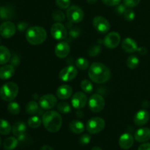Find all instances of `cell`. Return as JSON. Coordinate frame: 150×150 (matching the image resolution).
<instances>
[{"label": "cell", "mask_w": 150, "mask_h": 150, "mask_svg": "<svg viewBox=\"0 0 150 150\" xmlns=\"http://www.w3.org/2000/svg\"><path fill=\"white\" fill-rule=\"evenodd\" d=\"M89 79L96 83H104L111 78V71L106 65L100 62H94L88 71Z\"/></svg>", "instance_id": "6da1fadb"}, {"label": "cell", "mask_w": 150, "mask_h": 150, "mask_svg": "<svg viewBox=\"0 0 150 150\" xmlns=\"http://www.w3.org/2000/svg\"><path fill=\"white\" fill-rule=\"evenodd\" d=\"M42 122L44 127L51 133H57L62 125V117L56 111H48L42 116Z\"/></svg>", "instance_id": "7a4b0ae2"}, {"label": "cell", "mask_w": 150, "mask_h": 150, "mask_svg": "<svg viewBox=\"0 0 150 150\" xmlns=\"http://www.w3.org/2000/svg\"><path fill=\"white\" fill-rule=\"evenodd\" d=\"M46 38L47 32L42 26H31L26 30V39L27 42L32 45H38L43 43Z\"/></svg>", "instance_id": "3957f363"}, {"label": "cell", "mask_w": 150, "mask_h": 150, "mask_svg": "<svg viewBox=\"0 0 150 150\" xmlns=\"http://www.w3.org/2000/svg\"><path fill=\"white\" fill-rule=\"evenodd\" d=\"M19 88L14 82H7L0 88V98L4 101L11 102L17 97Z\"/></svg>", "instance_id": "277c9868"}, {"label": "cell", "mask_w": 150, "mask_h": 150, "mask_svg": "<svg viewBox=\"0 0 150 150\" xmlns=\"http://www.w3.org/2000/svg\"><path fill=\"white\" fill-rule=\"evenodd\" d=\"M105 127V122L103 118L95 117L88 120L86 123V130L90 134H97L102 131Z\"/></svg>", "instance_id": "5b68a950"}, {"label": "cell", "mask_w": 150, "mask_h": 150, "mask_svg": "<svg viewBox=\"0 0 150 150\" xmlns=\"http://www.w3.org/2000/svg\"><path fill=\"white\" fill-rule=\"evenodd\" d=\"M66 16L70 22L79 23L83 20L84 17V13L80 7L77 5H72L67 9Z\"/></svg>", "instance_id": "8992f818"}, {"label": "cell", "mask_w": 150, "mask_h": 150, "mask_svg": "<svg viewBox=\"0 0 150 150\" xmlns=\"http://www.w3.org/2000/svg\"><path fill=\"white\" fill-rule=\"evenodd\" d=\"M105 101L100 94H93L89 100V107L94 113L100 112L105 108Z\"/></svg>", "instance_id": "52a82bcc"}, {"label": "cell", "mask_w": 150, "mask_h": 150, "mask_svg": "<svg viewBox=\"0 0 150 150\" xmlns=\"http://www.w3.org/2000/svg\"><path fill=\"white\" fill-rule=\"evenodd\" d=\"M94 28L100 34H105L110 30L111 24L103 16H95L92 21Z\"/></svg>", "instance_id": "ba28073f"}, {"label": "cell", "mask_w": 150, "mask_h": 150, "mask_svg": "<svg viewBox=\"0 0 150 150\" xmlns=\"http://www.w3.org/2000/svg\"><path fill=\"white\" fill-rule=\"evenodd\" d=\"M51 34L53 38L57 40H62L67 38V31L66 26L62 23H54L51 28Z\"/></svg>", "instance_id": "9c48e42d"}, {"label": "cell", "mask_w": 150, "mask_h": 150, "mask_svg": "<svg viewBox=\"0 0 150 150\" xmlns=\"http://www.w3.org/2000/svg\"><path fill=\"white\" fill-rule=\"evenodd\" d=\"M121 41V36L117 32H109L105 35L103 40V43L106 48L113 49L115 48L120 45Z\"/></svg>", "instance_id": "30bf717a"}, {"label": "cell", "mask_w": 150, "mask_h": 150, "mask_svg": "<svg viewBox=\"0 0 150 150\" xmlns=\"http://www.w3.org/2000/svg\"><path fill=\"white\" fill-rule=\"evenodd\" d=\"M78 70L74 66L69 65L62 69L59 73V79L62 81L67 82L73 80L77 76Z\"/></svg>", "instance_id": "8fae6325"}, {"label": "cell", "mask_w": 150, "mask_h": 150, "mask_svg": "<svg viewBox=\"0 0 150 150\" xmlns=\"http://www.w3.org/2000/svg\"><path fill=\"white\" fill-rule=\"evenodd\" d=\"M57 104V98L51 94H48L41 97L39 99V105L44 110L52 109Z\"/></svg>", "instance_id": "7c38bea8"}, {"label": "cell", "mask_w": 150, "mask_h": 150, "mask_svg": "<svg viewBox=\"0 0 150 150\" xmlns=\"http://www.w3.org/2000/svg\"><path fill=\"white\" fill-rule=\"evenodd\" d=\"M16 32V26L13 22L5 21L0 25V35L4 38H10Z\"/></svg>", "instance_id": "4fadbf2b"}, {"label": "cell", "mask_w": 150, "mask_h": 150, "mask_svg": "<svg viewBox=\"0 0 150 150\" xmlns=\"http://www.w3.org/2000/svg\"><path fill=\"white\" fill-rule=\"evenodd\" d=\"M87 103V97L83 92H77L73 95L71 104L76 109H81L86 106Z\"/></svg>", "instance_id": "5bb4252c"}, {"label": "cell", "mask_w": 150, "mask_h": 150, "mask_svg": "<svg viewBox=\"0 0 150 150\" xmlns=\"http://www.w3.org/2000/svg\"><path fill=\"white\" fill-rule=\"evenodd\" d=\"M27 127L23 122H16L12 127V132L18 141H23L26 137Z\"/></svg>", "instance_id": "9a60e30c"}, {"label": "cell", "mask_w": 150, "mask_h": 150, "mask_svg": "<svg viewBox=\"0 0 150 150\" xmlns=\"http://www.w3.org/2000/svg\"><path fill=\"white\" fill-rule=\"evenodd\" d=\"M70 52V46L67 42H60L56 45L55 54L58 58L64 59L69 55Z\"/></svg>", "instance_id": "2e32d148"}, {"label": "cell", "mask_w": 150, "mask_h": 150, "mask_svg": "<svg viewBox=\"0 0 150 150\" xmlns=\"http://www.w3.org/2000/svg\"><path fill=\"white\" fill-rule=\"evenodd\" d=\"M149 113L146 110H140L138 111L135 115L133 121H134L135 125L139 127L145 125L149 120Z\"/></svg>", "instance_id": "e0dca14e"}, {"label": "cell", "mask_w": 150, "mask_h": 150, "mask_svg": "<svg viewBox=\"0 0 150 150\" xmlns=\"http://www.w3.org/2000/svg\"><path fill=\"white\" fill-rule=\"evenodd\" d=\"M134 144V138L130 133H125L120 136L119 139V145L122 149H129Z\"/></svg>", "instance_id": "ac0fdd59"}, {"label": "cell", "mask_w": 150, "mask_h": 150, "mask_svg": "<svg viewBox=\"0 0 150 150\" xmlns=\"http://www.w3.org/2000/svg\"><path fill=\"white\" fill-rule=\"evenodd\" d=\"M73 94V89L67 84L61 85L57 89V97L60 100H67Z\"/></svg>", "instance_id": "d6986e66"}, {"label": "cell", "mask_w": 150, "mask_h": 150, "mask_svg": "<svg viewBox=\"0 0 150 150\" xmlns=\"http://www.w3.org/2000/svg\"><path fill=\"white\" fill-rule=\"evenodd\" d=\"M122 48L126 53H128V54L136 52L139 48L136 40L130 38H127L123 40L122 42Z\"/></svg>", "instance_id": "ffe728a7"}, {"label": "cell", "mask_w": 150, "mask_h": 150, "mask_svg": "<svg viewBox=\"0 0 150 150\" xmlns=\"http://www.w3.org/2000/svg\"><path fill=\"white\" fill-rule=\"evenodd\" d=\"M135 139L138 142L144 143L150 139V129L148 127H142L135 133Z\"/></svg>", "instance_id": "44dd1931"}, {"label": "cell", "mask_w": 150, "mask_h": 150, "mask_svg": "<svg viewBox=\"0 0 150 150\" xmlns=\"http://www.w3.org/2000/svg\"><path fill=\"white\" fill-rule=\"evenodd\" d=\"M15 67L12 64H4L0 67V79L7 80L15 74Z\"/></svg>", "instance_id": "7402d4cb"}, {"label": "cell", "mask_w": 150, "mask_h": 150, "mask_svg": "<svg viewBox=\"0 0 150 150\" xmlns=\"http://www.w3.org/2000/svg\"><path fill=\"white\" fill-rule=\"evenodd\" d=\"M69 127L70 131L76 134H81L85 130L84 125L79 120H73L69 125Z\"/></svg>", "instance_id": "603a6c76"}, {"label": "cell", "mask_w": 150, "mask_h": 150, "mask_svg": "<svg viewBox=\"0 0 150 150\" xmlns=\"http://www.w3.org/2000/svg\"><path fill=\"white\" fill-rule=\"evenodd\" d=\"M11 58V53L7 47L0 45V64H5Z\"/></svg>", "instance_id": "cb8c5ba5"}, {"label": "cell", "mask_w": 150, "mask_h": 150, "mask_svg": "<svg viewBox=\"0 0 150 150\" xmlns=\"http://www.w3.org/2000/svg\"><path fill=\"white\" fill-rule=\"evenodd\" d=\"M18 140L16 137H8L4 141L3 147L5 150H13L17 146Z\"/></svg>", "instance_id": "d4e9b609"}, {"label": "cell", "mask_w": 150, "mask_h": 150, "mask_svg": "<svg viewBox=\"0 0 150 150\" xmlns=\"http://www.w3.org/2000/svg\"><path fill=\"white\" fill-rule=\"evenodd\" d=\"M13 16H14V12L10 7H6V6L0 7V18L7 20V19L12 18Z\"/></svg>", "instance_id": "484cf974"}, {"label": "cell", "mask_w": 150, "mask_h": 150, "mask_svg": "<svg viewBox=\"0 0 150 150\" xmlns=\"http://www.w3.org/2000/svg\"><path fill=\"white\" fill-rule=\"evenodd\" d=\"M26 111L29 115H35L40 111V105L35 101H30L26 106Z\"/></svg>", "instance_id": "4316f807"}, {"label": "cell", "mask_w": 150, "mask_h": 150, "mask_svg": "<svg viewBox=\"0 0 150 150\" xmlns=\"http://www.w3.org/2000/svg\"><path fill=\"white\" fill-rule=\"evenodd\" d=\"M12 130V127L10 123L5 120L0 119V134L6 135L10 134Z\"/></svg>", "instance_id": "83f0119b"}, {"label": "cell", "mask_w": 150, "mask_h": 150, "mask_svg": "<svg viewBox=\"0 0 150 150\" xmlns=\"http://www.w3.org/2000/svg\"><path fill=\"white\" fill-rule=\"evenodd\" d=\"M139 63H140L139 59L136 56L134 55L130 56V57L127 59V61H126V64H127V67L131 69V70L136 69V67L139 65Z\"/></svg>", "instance_id": "f1b7e54d"}, {"label": "cell", "mask_w": 150, "mask_h": 150, "mask_svg": "<svg viewBox=\"0 0 150 150\" xmlns=\"http://www.w3.org/2000/svg\"><path fill=\"white\" fill-rule=\"evenodd\" d=\"M42 120L38 116H32L28 120V125L32 128H38L42 124Z\"/></svg>", "instance_id": "f546056e"}, {"label": "cell", "mask_w": 150, "mask_h": 150, "mask_svg": "<svg viewBox=\"0 0 150 150\" xmlns=\"http://www.w3.org/2000/svg\"><path fill=\"white\" fill-rule=\"evenodd\" d=\"M81 88L83 90V92L87 94L92 93L94 89L92 82L89 80H86V79L82 81L81 83Z\"/></svg>", "instance_id": "4dcf8cb0"}, {"label": "cell", "mask_w": 150, "mask_h": 150, "mask_svg": "<svg viewBox=\"0 0 150 150\" xmlns=\"http://www.w3.org/2000/svg\"><path fill=\"white\" fill-rule=\"evenodd\" d=\"M7 110L9 113L13 115H17L20 113L21 107L17 102H10L7 105Z\"/></svg>", "instance_id": "1f68e13d"}, {"label": "cell", "mask_w": 150, "mask_h": 150, "mask_svg": "<svg viewBox=\"0 0 150 150\" xmlns=\"http://www.w3.org/2000/svg\"><path fill=\"white\" fill-rule=\"evenodd\" d=\"M101 51H102V47H101V45L95 44V45H92L89 48V50H88V54H89V57H95L99 55L101 53Z\"/></svg>", "instance_id": "d6a6232c"}, {"label": "cell", "mask_w": 150, "mask_h": 150, "mask_svg": "<svg viewBox=\"0 0 150 150\" xmlns=\"http://www.w3.org/2000/svg\"><path fill=\"white\" fill-rule=\"evenodd\" d=\"M76 65L80 70H86L89 67V61L83 57H80L76 59Z\"/></svg>", "instance_id": "836d02e7"}, {"label": "cell", "mask_w": 150, "mask_h": 150, "mask_svg": "<svg viewBox=\"0 0 150 150\" xmlns=\"http://www.w3.org/2000/svg\"><path fill=\"white\" fill-rule=\"evenodd\" d=\"M51 16H52V18L57 22L61 23V22L64 21L65 20V15L60 10H54L51 13Z\"/></svg>", "instance_id": "e575fe53"}, {"label": "cell", "mask_w": 150, "mask_h": 150, "mask_svg": "<svg viewBox=\"0 0 150 150\" xmlns=\"http://www.w3.org/2000/svg\"><path fill=\"white\" fill-rule=\"evenodd\" d=\"M57 110L62 114H67L71 111V107L67 102H60L57 105Z\"/></svg>", "instance_id": "d590c367"}, {"label": "cell", "mask_w": 150, "mask_h": 150, "mask_svg": "<svg viewBox=\"0 0 150 150\" xmlns=\"http://www.w3.org/2000/svg\"><path fill=\"white\" fill-rule=\"evenodd\" d=\"M123 16H124L125 19L126 21H132L135 18L136 14H135V12L131 8H129L126 9L125 13H123Z\"/></svg>", "instance_id": "8d00e7d4"}, {"label": "cell", "mask_w": 150, "mask_h": 150, "mask_svg": "<svg viewBox=\"0 0 150 150\" xmlns=\"http://www.w3.org/2000/svg\"><path fill=\"white\" fill-rule=\"evenodd\" d=\"M71 0H56V4L60 9H67L70 6Z\"/></svg>", "instance_id": "74e56055"}, {"label": "cell", "mask_w": 150, "mask_h": 150, "mask_svg": "<svg viewBox=\"0 0 150 150\" xmlns=\"http://www.w3.org/2000/svg\"><path fill=\"white\" fill-rule=\"evenodd\" d=\"M141 0H123V4L129 8L136 7L140 3Z\"/></svg>", "instance_id": "f35d334b"}, {"label": "cell", "mask_w": 150, "mask_h": 150, "mask_svg": "<svg viewBox=\"0 0 150 150\" xmlns=\"http://www.w3.org/2000/svg\"><path fill=\"white\" fill-rule=\"evenodd\" d=\"M91 141V136L89 134H83L79 138V143L81 145L89 144Z\"/></svg>", "instance_id": "ab89813d"}, {"label": "cell", "mask_w": 150, "mask_h": 150, "mask_svg": "<svg viewBox=\"0 0 150 150\" xmlns=\"http://www.w3.org/2000/svg\"><path fill=\"white\" fill-rule=\"evenodd\" d=\"M10 64L13 66V67H17L20 64L21 59L20 57L18 54H14L13 56H11V58H10Z\"/></svg>", "instance_id": "60d3db41"}, {"label": "cell", "mask_w": 150, "mask_h": 150, "mask_svg": "<svg viewBox=\"0 0 150 150\" xmlns=\"http://www.w3.org/2000/svg\"><path fill=\"white\" fill-rule=\"evenodd\" d=\"M81 31L79 29V27H72L71 29L69 30V35L72 38H76L80 35Z\"/></svg>", "instance_id": "b9f144b4"}, {"label": "cell", "mask_w": 150, "mask_h": 150, "mask_svg": "<svg viewBox=\"0 0 150 150\" xmlns=\"http://www.w3.org/2000/svg\"><path fill=\"white\" fill-rule=\"evenodd\" d=\"M103 3L107 6H117L121 3L122 0H102Z\"/></svg>", "instance_id": "7bdbcfd3"}, {"label": "cell", "mask_w": 150, "mask_h": 150, "mask_svg": "<svg viewBox=\"0 0 150 150\" xmlns=\"http://www.w3.org/2000/svg\"><path fill=\"white\" fill-rule=\"evenodd\" d=\"M28 23H26V22H24V21H22V22H20V23L18 24V29L20 32H24L26 29H28Z\"/></svg>", "instance_id": "ee69618b"}, {"label": "cell", "mask_w": 150, "mask_h": 150, "mask_svg": "<svg viewBox=\"0 0 150 150\" xmlns=\"http://www.w3.org/2000/svg\"><path fill=\"white\" fill-rule=\"evenodd\" d=\"M126 6L124 4H118V5H117V9H116V10H117V13H119V14H123V13H125V11L126 10Z\"/></svg>", "instance_id": "f6af8a7d"}, {"label": "cell", "mask_w": 150, "mask_h": 150, "mask_svg": "<svg viewBox=\"0 0 150 150\" xmlns=\"http://www.w3.org/2000/svg\"><path fill=\"white\" fill-rule=\"evenodd\" d=\"M138 150H150V143H144L140 145Z\"/></svg>", "instance_id": "bcb514c9"}, {"label": "cell", "mask_w": 150, "mask_h": 150, "mask_svg": "<svg viewBox=\"0 0 150 150\" xmlns=\"http://www.w3.org/2000/svg\"><path fill=\"white\" fill-rule=\"evenodd\" d=\"M137 51H139V54H140L141 55H142V56L145 55V54L147 53V49H146L145 47H140V48H138Z\"/></svg>", "instance_id": "7dc6e473"}, {"label": "cell", "mask_w": 150, "mask_h": 150, "mask_svg": "<svg viewBox=\"0 0 150 150\" xmlns=\"http://www.w3.org/2000/svg\"><path fill=\"white\" fill-rule=\"evenodd\" d=\"M76 117H79V118H81L83 116V112L81 109H77V111L76 113Z\"/></svg>", "instance_id": "c3c4849f"}, {"label": "cell", "mask_w": 150, "mask_h": 150, "mask_svg": "<svg viewBox=\"0 0 150 150\" xmlns=\"http://www.w3.org/2000/svg\"><path fill=\"white\" fill-rule=\"evenodd\" d=\"M40 150H54V149L49 145H44L40 148Z\"/></svg>", "instance_id": "681fc988"}, {"label": "cell", "mask_w": 150, "mask_h": 150, "mask_svg": "<svg viewBox=\"0 0 150 150\" xmlns=\"http://www.w3.org/2000/svg\"><path fill=\"white\" fill-rule=\"evenodd\" d=\"M97 1H98V0H86L87 3H89V4H95V3H96Z\"/></svg>", "instance_id": "f907efd6"}, {"label": "cell", "mask_w": 150, "mask_h": 150, "mask_svg": "<svg viewBox=\"0 0 150 150\" xmlns=\"http://www.w3.org/2000/svg\"><path fill=\"white\" fill-rule=\"evenodd\" d=\"M91 150H103V149H101L100 147H99V146H94V147Z\"/></svg>", "instance_id": "816d5d0a"}, {"label": "cell", "mask_w": 150, "mask_h": 150, "mask_svg": "<svg viewBox=\"0 0 150 150\" xmlns=\"http://www.w3.org/2000/svg\"><path fill=\"white\" fill-rule=\"evenodd\" d=\"M1 138H0V146H1Z\"/></svg>", "instance_id": "f5cc1de1"}, {"label": "cell", "mask_w": 150, "mask_h": 150, "mask_svg": "<svg viewBox=\"0 0 150 150\" xmlns=\"http://www.w3.org/2000/svg\"><path fill=\"white\" fill-rule=\"evenodd\" d=\"M0 42H1V40H0Z\"/></svg>", "instance_id": "db71d44e"}]
</instances>
